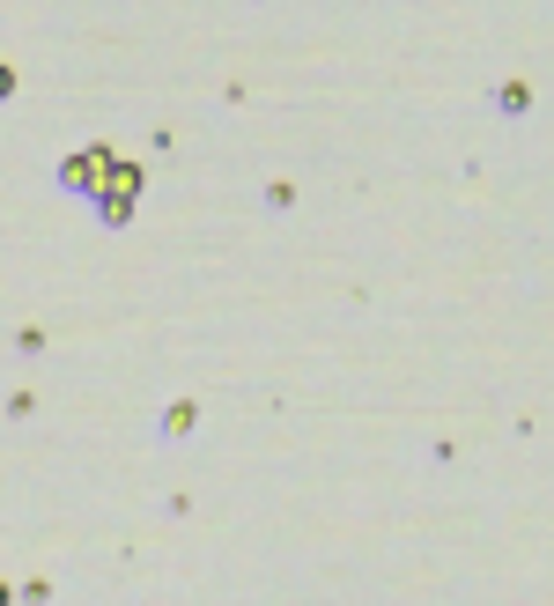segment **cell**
I'll return each instance as SVG.
<instances>
[{"label":"cell","mask_w":554,"mask_h":606,"mask_svg":"<svg viewBox=\"0 0 554 606\" xmlns=\"http://www.w3.org/2000/svg\"><path fill=\"white\" fill-rule=\"evenodd\" d=\"M193 422H200V407H193V400H178V407H163V422H156V429H163V437H185Z\"/></svg>","instance_id":"cell-1"},{"label":"cell","mask_w":554,"mask_h":606,"mask_svg":"<svg viewBox=\"0 0 554 606\" xmlns=\"http://www.w3.org/2000/svg\"><path fill=\"white\" fill-rule=\"evenodd\" d=\"M495 104H503V111H510V119H518V111L532 104V89H525V82H503V89H495Z\"/></svg>","instance_id":"cell-2"}]
</instances>
